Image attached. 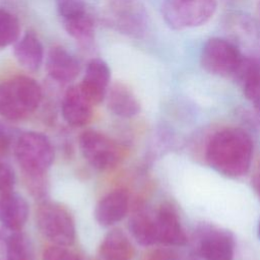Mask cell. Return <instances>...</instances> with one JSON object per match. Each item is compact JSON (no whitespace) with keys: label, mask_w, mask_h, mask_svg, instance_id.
<instances>
[{"label":"cell","mask_w":260,"mask_h":260,"mask_svg":"<svg viewBox=\"0 0 260 260\" xmlns=\"http://www.w3.org/2000/svg\"><path fill=\"white\" fill-rule=\"evenodd\" d=\"M253 140L239 127H224L210 137L205 158L210 168L223 176L238 178L246 175L251 167Z\"/></svg>","instance_id":"6da1fadb"},{"label":"cell","mask_w":260,"mask_h":260,"mask_svg":"<svg viewBox=\"0 0 260 260\" xmlns=\"http://www.w3.org/2000/svg\"><path fill=\"white\" fill-rule=\"evenodd\" d=\"M43 90L39 82L27 75H16L0 83V116L19 121L40 106Z\"/></svg>","instance_id":"7a4b0ae2"},{"label":"cell","mask_w":260,"mask_h":260,"mask_svg":"<svg viewBox=\"0 0 260 260\" xmlns=\"http://www.w3.org/2000/svg\"><path fill=\"white\" fill-rule=\"evenodd\" d=\"M102 20L109 28L140 39L147 31L149 18L145 7L136 0H111L102 12Z\"/></svg>","instance_id":"3957f363"},{"label":"cell","mask_w":260,"mask_h":260,"mask_svg":"<svg viewBox=\"0 0 260 260\" xmlns=\"http://www.w3.org/2000/svg\"><path fill=\"white\" fill-rule=\"evenodd\" d=\"M14 154L24 175H45L54 160L50 139L39 132H24L14 143Z\"/></svg>","instance_id":"277c9868"},{"label":"cell","mask_w":260,"mask_h":260,"mask_svg":"<svg viewBox=\"0 0 260 260\" xmlns=\"http://www.w3.org/2000/svg\"><path fill=\"white\" fill-rule=\"evenodd\" d=\"M216 10V0H162L161 14L174 29L196 27L207 22Z\"/></svg>","instance_id":"5b68a950"},{"label":"cell","mask_w":260,"mask_h":260,"mask_svg":"<svg viewBox=\"0 0 260 260\" xmlns=\"http://www.w3.org/2000/svg\"><path fill=\"white\" fill-rule=\"evenodd\" d=\"M37 224L53 245L69 247L75 240V224L70 213L61 205L44 202L37 211Z\"/></svg>","instance_id":"8992f818"},{"label":"cell","mask_w":260,"mask_h":260,"mask_svg":"<svg viewBox=\"0 0 260 260\" xmlns=\"http://www.w3.org/2000/svg\"><path fill=\"white\" fill-rule=\"evenodd\" d=\"M244 58L240 49L228 39L211 38L203 46L200 62L209 73L234 76Z\"/></svg>","instance_id":"52a82bcc"},{"label":"cell","mask_w":260,"mask_h":260,"mask_svg":"<svg viewBox=\"0 0 260 260\" xmlns=\"http://www.w3.org/2000/svg\"><path fill=\"white\" fill-rule=\"evenodd\" d=\"M58 13L66 32L79 45L89 47L94 40V18L82 0H58Z\"/></svg>","instance_id":"ba28073f"},{"label":"cell","mask_w":260,"mask_h":260,"mask_svg":"<svg viewBox=\"0 0 260 260\" xmlns=\"http://www.w3.org/2000/svg\"><path fill=\"white\" fill-rule=\"evenodd\" d=\"M79 147L83 157L96 170L112 169L121 158V150L117 143L95 130L82 132L79 137Z\"/></svg>","instance_id":"9c48e42d"},{"label":"cell","mask_w":260,"mask_h":260,"mask_svg":"<svg viewBox=\"0 0 260 260\" xmlns=\"http://www.w3.org/2000/svg\"><path fill=\"white\" fill-rule=\"evenodd\" d=\"M224 29L244 56H260V24L250 15L233 12L225 16Z\"/></svg>","instance_id":"30bf717a"},{"label":"cell","mask_w":260,"mask_h":260,"mask_svg":"<svg viewBox=\"0 0 260 260\" xmlns=\"http://www.w3.org/2000/svg\"><path fill=\"white\" fill-rule=\"evenodd\" d=\"M198 253L205 260H233L235 239L232 233L216 228H203L200 232Z\"/></svg>","instance_id":"8fae6325"},{"label":"cell","mask_w":260,"mask_h":260,"mask_svg":"<svg viewBox=\"0 0 260 260\" xmlns=\"http://www.w3.org/2000/svg\"><path fill=\"white\" fill-rule=\"evenodd\" d=\"M111 79L108 64L100 58L91 59L85 68L79 87L92 105H99L107 96Z\"/></svg>","instance_id":"7c38bea8"},{"label":"cell","mask_w":260,"mask_h":260,"mask_svg":"<svg viewBox=\"0 0 260 260\" xmlns=\"http://www.w3.org/2000/svg\"><path fill=\"white\" fill-rule=\"evenodd\" d=\"M158 243L167 246H184L187 236L182 226L180 216L170 203L161 204L154 214Z\"/></svg>","instance_id":"4fadbf2b"},{"label":"cell","mask_w":260,"mask_h":260,"mask_svg":"<svg viewBox=\"0 0 260 260\" xmlns=\"http://www.w3.org/2000/svg\"><path fill=\"white\" fill-rule=\"evenodd\" d=\"M92 104L83 94L79 85H72L65 91L61 113L63 119L71 126L81 127L86 125L92 117Z\"/></svg>","instance_id":"5bb4252c"},{"label":"cell","mask_w":260,"mask_h":260,"mask_svg":"<svg viewBox=\"0 0 260 260\" xmlns=\"http://www.w3.org/2000/svg\"><path fill=\"white\" fill-rule=\"evenodd\" d=\"M129 200V193L125 189L109 192L95 206V220L103 226H111L121 221L128 212Z\"/></svg>","instance_id":"9a60e30c"},{"label":"cell","mask_w":260,"mask_h":260,"mask_svg":"<svg viewBox=\"0 0 260 260\" xmlns=\"http://www.w3.org/2000/svg\"><path fill=\"white\" fill-rule=\"evenodd\" d=\"M46 70L49 76L58 82H70L80 72L78 60L61 46L52 47L46 58Z\"/></svg>","instance_id":"2e32d148"},{"label":"cell","mask_w":260,"mask_h":260,"mask_svg":"<svg viewBox=\"0 0 260 260\" xmlns=\"http://www.w3.org/2000/svg\"><path fill=\"white\" fill-rule=\"evenodd\" d=\"M233 77L242 85L245 96L260 114V56H244Z\"/></svg>","instance_id":"e0dca14e"},{"label":"cell","mask_w":260,"mask_h":260,"mask_svg":"<svg viewBox=\"0 0 260 260\" xmlns=\"http://www.w3.org/2000/svg\"><path fill=\"white\" fill-rule=\"evenodd\" d=\"M28 216L25 199L13 191L0 193V222L10 232H19Z\"/></svg>","instance_id":"ac0fdd59"},{"label":"cell","mask_w":260,"mask_h":260,"mask_svg":"<svg viewBox=\"0 0 260 260\" xmlns=\"http://www.w3.org/2000/svg\"><path fill=\"white\" fill-rule=\"evenodd\" d=\"M16 61L29 71H37L44 61V48L39 37L34 31H26L13 45Z\"/></svg>","instance_id":"d6986e66"},{"label":"cell","mask_w":260,"mask_h":260,"mask_svg":"<svg viewBox=\"0 0 260 260\" xmlns=\"http://www.w3.org/2000/svg\"><path fill=\"white\" fill-rule=\"evenodd\" d=\"M107 105L116 116L132 118L140 112V103L133 91L124 83L116 82L108 90Z\"/></svg>","instance_id":"ffe728a7"},{"label":"cell","mask_w":260,"mask_h":260,"mask_svg":"<svg viewBox=\"0 0 260 260\" xmlns=\"http://www.w3.org/2000/svg\"><path fill=\"white\" fill-rule=\"evenodd\" d=\"M134 250L127 236L118 229L109 232L98 250V260H132Z\"/></svg>","instance_id":"44dd1931"},{"label":"cell","mask_w":260,"mask_h":260,"mask_svg":"<svg viewBox=\"0 0 260 260\" xmlns=\"http://www.w3.org/2000/svg\"><path fill=\"white\" fill-rule=\"evenodd\" d=\"M129 231L135 241L145 247L158 243L155 216L140 208L129 220Z\"/></svg>","instance_id":"7402d4cb"},{"label":"cell","mask_w":260,"mask_h":260,"mask_svg":"<svg viewBox=\"0 0 260 260\" xmlns=\"http://www.w3.org/2000/svg\"><path fill=\"white\" fill-rule=\"evenodd\" d=\"M3 260H35L26 237L20 232H10L4 241Z\"/></svg>","instance_id":"603a6c76"},{"label":"cell","mask_w":260,"mask_h":260,"mask_svg":"<svg viewBox=\"0 0 260 260\" xmlns=\"http://www.w3.org/2000/svg\"><path fill=\"white\" fill-rule=\"evenodd\" d=\"M20 38L18 18L10 11L0 7V49L14 45Z\"/></svg>","instance_id":"cb8c5ba5"},{"label":"cell","mask_w":260,"mask_h":260,"mask_svg":"<svg viewBox=\"0 0 260 260\" xmlns=\"http://www.w3.org/2000/svg\"><path fill=\"white\" fill-rule=\"evenodd\" d=\"M43 260H80L79 257L65 246L53 245L43 253Z\"/></svg>","instance_id":"d4e9b609"},{"label":"cell","mask_w":260,"mask_h":260,"mask_svg":"<svg viewBox=\"0 0 260 260\" xmlns=\"http://www.w3.org/2000/svg\"><path fill=\"white\" fill-rule=\"evenodd\" d=\"M15 184V175L9 165L0 160V193H6L13 190Z\"/></svg>","instance_id":"484cf974"},{"label":"cell","mask_w":260,"mask_h":260,"mask_svg":"<svg viewBox=\"0 0 260 260\" xmlns=\"http://www.w3.org/2000/svg\"><path fill=\"white\" fill-rule=\"evenodd\" d=\"M11 145V135L7 127L0 123V158L7 154Z\"/></svg>","instance_id":"4316f807"},{"label":"cell","mask_w":260,"mask_h":260,"mask_svg":"<svg viewBox=\"0 0 260 260\" xmlns=\"http://www.w3.org/2000/svg\"><path fill=\"white\" fill-rule=\"evenodd\" d=\"M145 260H179L178 257L171 251L167 250H155L150 252Z\"/></svg>","instance_id":"83f0119b"},{"label":"cell","mask_w":260,"mask_h":260,"mask_svg":"<svg viewBox=\"0 0 260 260\" xmlns=\"http://www.w3.org/2000/svg\"><path fill=\"white\" fill-rule=\"evenodd\" d=\"M252 186H253L255 192L260 197V160H259L258 166H257V168L253 174V177H252Z\"/></svg>","instance_id":"f1b7e54d"},{"label":"cell","mask_w":260,"mask_h":260,"mask_svg":"<svg viewBox=\"0 0 260 260\" xmlns=\"http://www.w3.org/2000/svg\"><path fill=\"white\" fill-rule=\"evenodd\" d=\"M256 14H257V21L260 24V0H258L257 2V6H256Z\"/></svg>","instance_id":"f546056e"},{"label":"cell","mask_w":260,"mask_h":260,"mask_svg":"<svg viewBox=\"0 0 260 260\" xmlns=\"http://www.w3.org/2000/svg\"><path fill=\"white\" fill-rule=\"evenodd\" d=\"M257 233H258V237L260 239V220H259V223H258V229H257Z\"/></svg>","instance_id":"4dcf8cb0"}]
</instances>
